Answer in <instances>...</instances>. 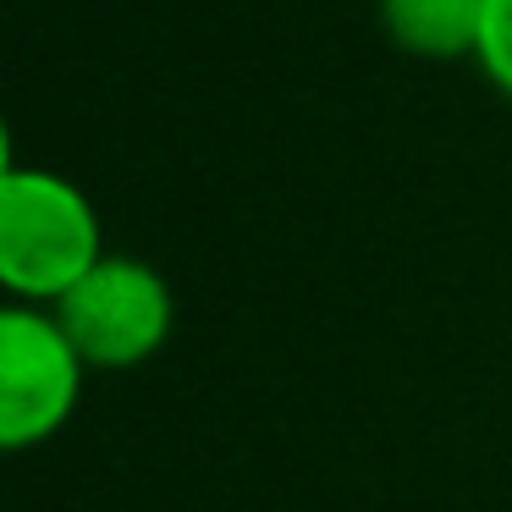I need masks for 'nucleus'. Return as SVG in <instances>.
Returning a JSON list of instances; mask_svg holds the SVG:
<instances>
[{
	"instance_id": "obj_5",
	"label": "nucleus",
	"mask_w": 512,
	"mask_h": 512,
	"mask_svg": "<svg viewBox=\"0 0 512 512\" xmlns=\"http://www.w3.org/2000/svg\"><path fill=\"white\" fill-rule=\"evenodd\" d=\"M474 61L501 94H512V0H485V23H479Z\"/></svg>"
},
{
	"instance_id": "obj_3",
	"label": "nucleus",
	"mask_w": 512,
	"mask_h": 512,
	"mask_svg": "<svg viewBox=\"0 0 512 512\" xmlns=\"http://www.w3.org/2000/svg\"><path fill=\"white\" fill-rule=\"evenodd\" d=\"M83 358L50 309H0V446L28 452L72 419L83 397Z\"/></svg>"
},
{
	"instance_id": "obj_2",
	"label": "nucleus",
	"mask_w": 512,
	"mask_h": 512,
	"mask_svg": "<svg viewBox=\"0 0 512 512\" xmlns=\"http://www.w3.org/2000/svg\"><path fill=\"white\" fill-rule=\"evenodd\" d=\"M50 314L89 369H133L166 347L177 303L155 265L105 254Z\"/></svg>"
},
{
	"instance_id": "obj_4",
	"label": "nucleus",
	"mask_w": 512,
	"mask_h": 512,
	"mask_svg": "<svg viewBox=\"0 0 512 512\" xmlns=\"http://www.w3.org/2000/svg\"><path fill=\"white\" fill-rule=\"evenodd\" d=\"M485 0H380V28L391 45L424 61L474 56Z\"/></svg>"
},
{
	"instance_id": "obj_1",
	"label": "nucleus",
	"mask_w": 512,
	"mask_h": 512,
	"mask_svg": "<svg viewBox=\"0 0 512 512\" xmlns=\"http://www.w3.org/2000/svg\"><path fill=\"white\" fill-rule=\"evenodd\" d=\"M105 259V232L78 182L39 166L0 171V287L12 303L56 309Z\"/></svg>"
}]
</instances>
